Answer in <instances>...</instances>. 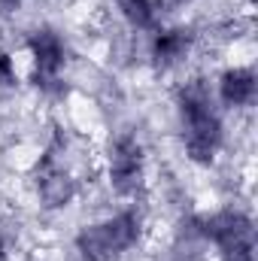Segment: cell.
<instances>
[{
  "mask_svg": "<svg viewBox=\"0 0 258 261\" xmlns=\"http://www.w3.org/2000/svg\"><path fill=\"white\" fill-rule=\"evenodd\" d=\"M203 237H210L222 252H228L234 246L252 243V222L237 210H225L203 222Z\"/></svg>",
  "mask_w": 258,
  "mask_h": 261,
  "instance_id": "cell-4",
  "label": "cell"
},
{
  "mask_svg": "<svg viewBox=\"0 0 258 261\" xmlns=\"http://www.w3.org/2000/svg\"><path fill=\"white\" fill-rule=\"evenodd\" d=\"M140 237V219L134 213H119L100 225H91L79 234L76 246L88 261H113L131 249Z\"/></svg>",
  "mask_w": 258,
  "mask_h": 261,
  "instance_id": "cell-2",
  "label": "cell"
},
{
  "mask_svg": "<svg viewBox=\"0 0 258 261\" xmlns=\"http://www.w3.org/2000/svg\"><path fill=\"white\" fill-rule=\"evenodd\" d=\"M116 6H119L122 18L128 21L131 28L146 31V28L155 24V3L152 0H116Z\"/></svg>",
  "mask_w": 258,
  "mask_h": 261,
  "instance_id": "cell-9",
  "label": "cell"
},
{
  "mask_svg": "<svg viewBox=\"0 0 258 261\" xmlns=\"http://www.w3.org/2000/svg\"><path fill=\"white\" fill-rule=\"evenodd\" d=\"M40 200L46 206H67L73 195H76V182L70 179V173H64L55 164V155H46L40 164Z\"/></svg>",
  "mask_w": 258,
  "mask_h": 261,
  "instance_id": "cell-6",
  "label": "cell"
},
{
  "mask_svg": "<svg viewBox=\"0 0 258 261\" xmlns=\"http://www.w3.org/2000/svg\"><path fill=\"white\" fill-rule=\"evenodd\" d=\"M9 85H15V64L9 55L0 52V88H9Z\"/></svg>",
  "mask_w": 258,
  "mask_h": 261,
  "instance_id": "cell-10",
  "label": "cell"
},
{
  "mask_svg": "<svg viewBox=\"0 0 258 261\" xmlns=\"http://www.w3.org/2000/svg\"><path fill=\"white\" fill-rule=\"evenodd\" d=\"M21 0H0V6H6V9H12V6H18Z\"/></svg>",
  "mask_w": 258,
  "mask_h": 261,
  "instance_id": "cell-13",
  "label": "cell"
},
{
  "mask_svg": "<svg viewBox=\"0 0 258 261\" xmlns=\"http://www.w3.org/2000/svg\"><path fill=\"white\" fill-rule=\"evenodd\" d=\"M179 116H183V128H186L189 155L200 164L213 161V155L219 152V143H222V122L213 110L210 88L200 79L186 82V88L179 94Z\"/></svg>",
  "mask_w": 258,
  "mask_h": 261,
  "instance_id": "cell-1",
  "label": "cell"
},
{
  "mask_svg": "<svg viewBox=\"0 0 258 261\" xmlns=\"http://www.w3.org/2000/svg\"><path fill=\"white\" fill-rule=\"evenodd\" d=\"M143 179V149L134 137H122L113 146L110 155V182L119 195H131L137 192Z\"/></svg>",
  "mask_w": 258,
  "mask_h": 261,
  "instance_id": "cell-3",
  "label": "cell"
},
{
  "mask_svg": "<svg viewBox=\"0 0 258 261\" xmlns=\"http://www.w3.org/2000/svg\"><path fill=\"white\" fill-rule=\"evenodd\" d=\"M219 97L228 107H246L255 97V73L246 67H234L219 82Z\"/></svg>",
  "mask_w": 258,
  "mask_h": 261,
  "instance_id": "cell-7",
  "label": "cell"
},
{
  "mask_svg": "<svg viewBox=\"0 0 258 261\" xmlns=\"http://www.w3.org/2000/svg\"><path fill=\"white\" fill-rule=\"evenodd\" d=\"M189 46H192V34H189V31H183V28H176V31H161V34L155 37V43H152V55H155L161 64H176L179 58H186Z\"/></svg>",
  "mask_w": 258,
  "mask_h": 261,
  "instance_id": "cell-8",
  "label": "cell"
},
{
  "mask_svg": "<svg viewBox=\"0 0 258 261\" xmlns=\"http://www.w3.org/2000/svg\"><path fill=\"white\" fill-rule=\"evenodd\" d=\"M152 3H155V12H158V9H176V6H183L189 0H152Z\"/></svg>",
  "mask_w": 258,
  "mask_h": 261,
  "instance_id": "cell-12",
  "label": "cell"
},
{
  "mask_svg": "<svg viewBox=\"0 0 258 261\" xmlns=\"http://www.w3.org/2000/svg\"><path fill=\"white\" fill-rule=\"evenodd\" d=\"M222 261H255V255H252V243H246V246H234V249L222 252Z\"/></svg>",
  "mask_w": 258,
  "mask_h": 261,
  "instance_id": "cell-11",
  "label": "cell"
},
{
  "mask_svg": "<svg viewBox=\"0 0 258 261\" xmlns=\"http://www.w3.org/2000/svg\"><path fill=\"white\" fill-rule=\"evenodd\" d=\"M0 255H3V234H0Z\"/></svg>",
  "mask_w": 258,
  "mask_h": 261,
  "instance_id": "cell-14",
  "label": "cell"
},
{
  "mask_svg": "<svg viewBox=\"0 0 258 261\" xmlns=\"http://www.w3.org/2000/svg\"><path fill=\"white\" fill-rule=\"evenodd\" d=\"M28 49H31V58L37 67V82L58 79V73L64 67V43L55 31H37L31 37Z\"/></svg>",
  "mask_w": 258,
  "mask_h": 261,
  "instance_id": "cell-5",
  "label": "cell"
}]
</instances>
